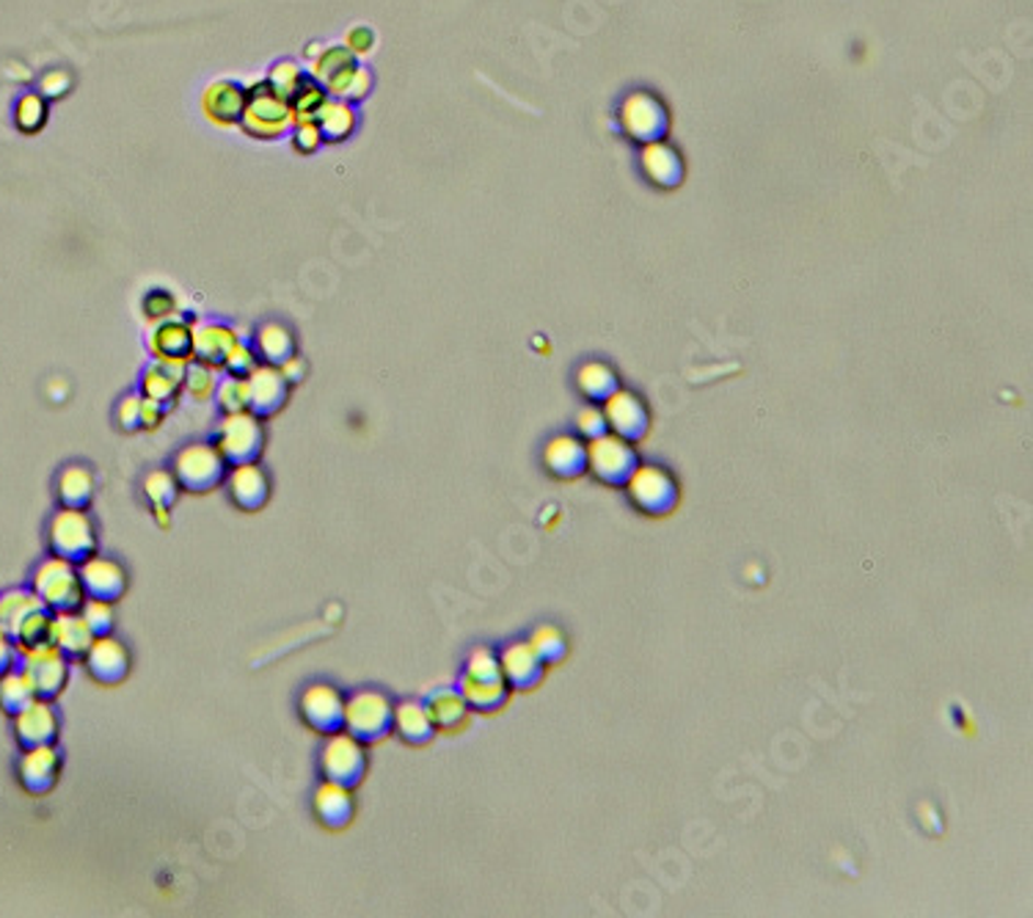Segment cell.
<instances>
[{"label":"cell","instance_id":"6","mask_svg":"<svg viewBox=\"0 0 1033 918\" xmlns=\"http://www.w3.org/2000/svg\"><path fill=\"white\" fill-rule=\"evenodd\" d=\"M367 770V753L364 743H359L353 734L333 732L320 748V772L326 781L342 783V786H359Z\"/></svg>","mask_w":1033,"mask_h":918},{"label":"cell","instance_id":"10","mask_svg":"<svg viewBox=\"0 0 1033 918\" xmlns=\"http://www.w3.org/2000/svg\"><path fill=\"white\" fill-rule=\"evenodd\" d=\"M18 665H20V670L29 676L31 684H34L36 698H47V701H53V698L64 690V684H67V676H69L67 654L58 651L53 643H42V646L20 651Z\"/></svg>","mask_w":1033,"mask_h":918},{"label":"cell","instance_id":"55","mask_svg":"<svg viewBox=\"0 0 1033 918\" xmlns=\"http://www.w3.org/2000/svg\"><path fill=\"white\" fill-rule=\"evenodd\" d=\"M279 370H282V375L290 381V384H298L306 373V364L300 362V356H290L287 362L279 364Z\"/></svg>","mask_w":1033,"mask_h":918},{"label":"cell","instance_id":"1","mask_svg":"<svg viewBox=\"0 0 1033 918\" xmlns=\"http://www.w3.org/2000/svg\"><path fill=\"white\" fill-rule=\"evenodd\" d=\"M50 615L34 590L14 588L0 593V630L12 637L20 651L50 643Z\"/></svg>","mask_w":1033,"mask_h":918},{"label":"cell","instance_id":"27","mask_svg":"<svg viewBox=\"0 0 1033 918\" xmlns=\"http://www.w3.org/2000/svg\"><path fill=\"white\" fill-rule=\"evenodd\" d=\"M315 122L320 125L322 141L342 144V141H348L359 127L356 105H353V102L337 100V97H328V100L320 105V111H317Z\"/></svg>","mask_w":1033,"mask_h":918},{"label":"cell","instance_id":"38","mask_svg":"<svg viewBox=\"0 0 1033 918\" xmlns=\"http://www.w3.org/2000/svg\"><path fill=\"white\" fill-rule=\"evenodd\" d=\"M351 61H356V58L351 56V53H348V47L344 45H331V47H322V53L317 58H311V67H309V78H315L317 83H322L326 86V80H331L333 75L339 72V69L342 67H348V64Z\"/></svg>","mask_w":1033,"mask_h":918},{"label":"cell","instance_id":"29","mask_svg":"<svg viewBox=\"0 0 1033 918\" xmlns=\"http://www.w3.org/2000/svg\"><path fill=\"white\" fill-rule=\"evenodd\" d=\"M254 351L265 364H284L290 356H295V337L279 320H268L257 329L254 335Z\"/></svg>","mask_w":1033,"mask_h":918},{"label":"cell","instance_id":"12","mask_svg":"<svg viewBox=\"0 0 1033 918\" xmlns=\"http://www.w3.org/2000/svg\"><path fill=\"white\" fill-rule=\"evenodd\" d=\"M300 717L309 728L320 734H333L342 728L344 717V695L333 684L315 681L306 687L298 698Z\"/></svg>","mask_w":1033,"mask_h":918},{"label":"cell","instance_id":"40","mask_svg":"<svg viewBox=\"0 0 1033 918\" xmlns=\"http://www.w3.org/2000/svg\"><path fill=\"white\" fill-rule=\"evenodd\" d=\"M309 78V72H306V69H300V64L298 61H293V58H284V61H276L271 67V72H268V83H271V89L276 91V94H282V97H293V91L298 89L300 83H304V80Z\"/></svg>","mask_w":1033,"mask_h":918},{"label":"cell","instance_id":"24","mask_svg":"<svg viewBox=\"0 0 1033 918\" xmlns=\"http://www.w3.org/2000/svg\"><path fill=\"white\" fill-rule=\"evenodd\" d=\"M191 345H193V324L185 318H169L155 324L152 335H149V351L155 359H182L191 362Z\"/></svg>","mask_w":1033,"mask_h":918},{"label":"cell","instance_id":"52","mask_svg":"<svg viewBox=\"0 0 1033 918\" xmlns=\"http://www.w3.org/2000/svg\"><path fill=\"white\" fill-rule=\"evenodd\" d=\"M577 428H579V433H582V437H588V439L601 437V433L606 431L604 411H601V408H595V406L584 408L582 415H579V420H577Z\"/></svg>","mask_w":1033,"mask_h":918},{"label":"cell","instance_id":"42","mask_svg":"<svg viewBox=\"0 0 1033 918\" xmlns=\"http://www.w3.org/2000/svg\"><path fill=\"white\" fill-rule=\"evenodd\" d=\"M530 646L535 648V654L543 659V665H546V662H557V659H563L565 648H568V641H565V635L557 630V626H537L530 637Z\"/></svg>","mask_w":1033,"mask_h":918},{"label":"cell","instance_id":"32","mask_svg":"<svg viewBox=\"0 0 1033 918\" xmlns=\"http://www.w3.org/2000/svg\"><path fill=\"white\" fill-rule=\"evenodd\" d=\"M56 491L61 505H67V508H86V505L91 502V497H94V475L80 464L67 466V469L58 475Z\"/></svg>","mask_w":1033,"mask_h":918},{"label":"cell","instance_id":"30","mask_svg":"<svg viewBox=\"0 0 1033 918\" xmlns=\"http://www.w3.org/2000/svg\"><path fill=\"white\" fill-rule=\"evenodd\" d=\"M370 89H373V75H370V69L362 67L359 61H351L348 67L339 69L331 80H326L328 97L353 102V105L362 102L364 97L370 94Z\"/></svg>","mask_w":1033,"mask_h":918},{"label":"cell","instance_id":"33","mask_svg":"<svg viewBox=\"0 0 1033 918\" xmlns=\"http://www.w3.org/2000/svg\"><path fill=\"white\" fill-rule=\"evenodd\" d=\"M47 116H50V105H47V100L39 91H25L14 102V125L25 136L39 133L47 125Z\"/></svg>","mask_w":1033,"mask_h":918},{"label":"cell","instance_id":"20","mask_svg":"<svg viewBox=\"0 0 1033 918\" xmlns=\"http://www.w3.org/2000/svg\"><path fill=\"white\" fill-rule=\"evenodd\" d=\"M226 488H229V497L246 510H257L268 502V494H271V480H268L265 469H262L257 461H240L229 469L226 475Z\"/></svg>","mask_w":1033,"mask_h":918},{"label":"cell","instance_id":"47","mask_svg":"<svg viewBox=\"0 0 1033 918\" xmlns=\"http://www.w3.org/2000/svg\"><path fill=\"white\" fill-rule=\"evenodd\" d=\"M144 315H147L149 320H155V324H160V320L177 318L174 295H171L169 290H152V293L144 298Z\"/></svg>","mask_w":1033,"mask_h":918},{"label":"cell","instance_id":"11","mask_svg":"<svg viewBox=\"0 0 1033 918\" xmlns=\"http://www.w3.org/2000/svg\"><path fill=\"white\" fill-rule=\"evenodd\" d=\"M226 458L215 444H188L174 458V477L191 491H207L224 480Z\"/></svg>","mask_w":1033,"mask_h":918},{"label":"cell","instance_id":"4","mask_svg":"<svg viewBox=\"0 0 1033 918\" xmlns=\"http://www.w3.org/2000/svg\"><path fill=\"white\" fill-rule=\"evenodd\" d=\"M391 712H395V703L384 692L362 690L344 698L342 728L364 745L378 743L391 732Z\"/></svg>","mask_w":1033,"mask_h":918},{"label":"cell","instance_id":"25","mask_svg":"<svg viewBox=\"0 0 1033 918\" xmlns=\"http://www.w3.org/2000/svg\"><path fill=\"white\" fill-rule=\"evenodd\" d=\"M94 641V632L89 630L80 610H64L50 615V643L64 651L67 657H80Z\"/></svg>","mask_w":1033,"mask_h":918},{"label":"cell","instance_id":"54","mask_svg":"<svg viewBox=\"0 0 1033 918\" xmlns=\"http://www.w3.org/2000/svg\"><path fill=\"white\" fill-rule=\"evenodd\" d=\"M144 397V395H141ZM163 411L166 408L160 406V403H155V400H149V397H144L141 400V428H155L160 422V417H163Z\"/></svg>","mask_w":1033,"mask_h":918},{"label":"cell","instance_id":"45","mask_svg":"<svg viewBox=\"0 0 1033 918\" xmlns=\"http://www.w3.org/2000/svg\"><path fill=\"white\" fill-rule=\"evenodd\" d=\"M290 144H293V149L298 155H315L326 141H322L320 125H317L315 120H304L295 122L293 131H290Z\"/></svg>","mask_w":1033,"mask_h":918},{"label":"cell","instance_id":"22","mask_svg":"<svg viewBox=\"0 0 1033 918\" xmlns=\"http://www.w3.org/2000/svg\"><path fill=\"white\" fill-rule=\"evenodd\" d=\"M499 670L508 687L515 690H530L541 681L543 676V659L537 657L535 648L526 643H510L502 654H499Z\"/></svg>","mask_w":1033,"mask_h":918},{"label":"cell","instance_id":"49","mask_svg":"<svg viewBox=\"0 0 1033 918\" xmlns=\"http://www.w3.org/2000/svg\"><path fill=\"white\" fill-rule=\"evenodd\" d=\"M69 89H72V75L67 69H47L39 78V89L36 91L45 100H61V97L69 94Z\"/></svg>","mask_w":1033,"mask_h":918},{"label":"cell","instance_id":"56","mask_svg":"<svg viewBox=\"0 0 1033 918\" xmlns=\"http://www.w3.org/2000/svg\"><path fill=\"white\" fill-rule=\"evenodd\" d=\"M322 47H326V45H320V42H311V45L306 47V58H317L322 53Z\"/></svg>","mask_w":1033,"mask_h":918},{"label":"cell","instance_id":"7","mask_svg":"<svg viewBox=\"0 0 1033 918\" xmlns=\"http://www.w3.org/2000/svg\"><path fill=\"white\" fill-rule=\"evenodd\" d=\"M262 417H257L251 408L243 411H229L224 415L218 426V444L229 464H240V461H257L265 444V431H262Z\"/></svg>","mask_w":1033,"mask_h":918},{"label":"cell","instance_id":"16","mask_svg":"<svg viewBox=\"0 0 1033 918\" xmlns=\"http://www.w3.org/2000/svg\"><path fill=\"white\" fill-rule=\"evenodd\" d=\"M58 775H61V753L56 750V745L25 748V753L20 756L18 778L25 792L47 794L58 783Z\"/></svg>","mask_w":1033,"mask_h":918},{"label":"cell","instance_id":"8","mask_svg":"<svg viewBox=\"0 0 1033 918\" xmlns=\"http://www.w3.org/2000/svg\"><path fill=\"white\" fill-rule=\"evenodd\" d=\"M626 491L632 502L645 513H670L678 502V483L665 466L645 464L634 466L626 477Z\"/></svg>","mask_w":1033,"mask_h":918},{"label":"cell","instance_id":"2","mask_svg":"<svg viewBox=\"0 0 1033 918\" xmlns=\"http://www.w3.org/2000/svg\"><path fill=\"white\" fill-rule=\"evenodd\" d=\"M295 116L287 97L276 94L265 78L246 86V109L240 116V131L257 141H273L293 131Z\"/></svg>","mask_w":1033,"mask_h":918},{"label":"cell","instance_id":"50","mask_svg":"<svg viewBox=\"0 0 1033 918\" xmlns=\"http://www.w3.org/2000/svg\"><path fill=\"white\" fill-rule=\"evenodd\" d=\"M344 47H348V53H351L356 61H359V58L370 56V53H373V47H375L373 31H370L367 25H353V29L344 34Z\"/></svg>","mask_w":1033,"mask_h":918},{"label":"cell","instance_id":"53","mask_svg":"<svg viewBox=\"0 0 1033 918\" xmlns=\"http://www.w3.org/2000/svg\"><path fill=\"white\" fill-rule=\"evenodd\" d=\"M18 662H20V648L14 646V641L7 635V632L0 630V676L9 673L12 668H18Z\"/></svg>","mask_w":1033,"mask_h":918},{"label":"cell","instance_id":"9","mask_svg":"<svg viewBox=\"0 0 1033 918\" xmlns=\"http://www.w3.org/2000/svg\"><path fill=\"white\" fill-rule=\"evenodd\" d=\"M637 466V453H634L632 442L617 433H601L588 442V469L599 477L601 483H626L632 469Z\"/></svg>","mask_w":1033,"mask_h":918},{"label":"cell","instance_id":"15","mask_svg":"<svg viewBox=\"0 0 1033 918\" xmlns=\"http://www.w3.org/2000/svg\"><path fill=\"white\" fill-rule=\"evenodd\" d=\"M78 577L83 585V593L91 599L113 601L120 599L127 588L125 568L102 555H89L83 563H78Z\"/></svg>","mask_w":1033,"mask_h":918},{"label":"cell","instance_id":"37","mask_svg":"<svg viewBox=\"0 0 1033 918\" xmlns=\"http://www.w3.org/2000/svg\"><path fill=\"white\" fill-rule=\"evenodd\" d=\"M326 100H328L326 86L317 83L315 78H306L304 83L293 91V97H290V109H293L295 122L315 120L317 111H320V105Z\"/></svg>","mask_w":1033,"mask_h":918},{"label":"cell","instance_id":"48","mask_svg":"<svg viewBox=\"0 0 1033 918\" xmlns=\"http://www.w3.org/2000/svg\"><path fill=\"white\" fill-rule=\"evenodd\" d=\"M464 676H475V679H499L502 670H499V657L491 651V648H475L466 662V673Z\"/></svg>","mask_w":1033,"mask_h":918},{"label":"cell","instance_id":"36","mask_svg":"<svg viewBox=\"0 0 1033 918\" xmlns=\"http://www.w3.org/2000/svg\"><path fill=\"white\" fill-rule=\"evenodd\" d=\"M577 384L579 389H582V395L590 397V400H606V397L617 389L615 373L601 362L584 364L577 375Z\"/></svg>","mask_w":1033,"mask_h":918},{"label":"cell","instance_id":"14","mask_svg":"<svg viewBox=\"0 0 1033 918\" xmlns=\"http://www.w3.org/2000/svg\"><path fill=\"white\" fill-rule=\"evenodd\" d=\"M246 384H249V408L257 417L276 415L287 400L290 381L276 364H254V370L246 375Z\"/></svg>","mask_w":1033,"mask_h":918},{"label":"cell","instance_id":"26","mask_svg":"<svg viewBox=\"0 0 1033 918\" xmlns=\"http://www.w3.org/2000/svg\"><path fill=\"white\" fill-rule=\"evenodd\" d=\"M543 464L554 477H579L588 469V444L579 442L577 437H557L543 450Z\"/></svg>","mask_w":1033,"mask_h":918},{"label":"cell","instance_id":"35","mask_svg":"<svg viewBox=\"0 0 1033 918\" xmlns=\"http://www.w3.org/2000/svg\"><path fill=\"white\" fill-rule=\"evenodd\" d=\"M34 698L36 690L23 670L12 668L9 673L0 676V706H3V712H9L14 717V714L29 706Z\"/></svg>","mask_w":1033,"mask_h":918},{"label":"cell","instance_id":"23","mask_svg":"<svg viewBox=\"0 0 1033 918\" xmlns=\"http://www.w3.org/2000/svg\"><path fill=\"white\" fill-rule=\"evenodd\" d=\"M311 805H315L317 819H320L326 828H333V830L348 828L353 819V811H356V803H353V789L342 786V783H333V781H326L317 786Z\"/></svg>","mask_w":1033,"mask_h":918},{"label":"cell","instance_id":"3","mask_svg":"<svg viewBox=\"0 0 1033 918\" xmlns=\"http://www.w3.org/2000/svg\"><path fill=\"white\" fill-rule=\"evenodd\" d=\"M34 593L50 612L80 610L86 593L78 577V563L53 555L34 571Z\"/></svg>","mask_w":1033,"mask_h":918},{"label":"cell","instance_id":"5","mask_svg":"<svg viewBox=\"0 0 1033 918\" xmlns=\"http://www.w3.org/2000/svg\"><path fill=\"white\" fill-rule=\"evenodd\" d=\"M47 541H50L53 555L64 560L83 563L86 557L94 555L97 549V530L86 508H67L64 505L47 528Z\"/></svg>","mask_w":1033,"mask_h":918},{"label":"cell","instance_id":"34","mask_svg":"<svg viewBox=\"0 0 1033 918\" xmlns=\"http://www.w3.org/2000/svg\"><path fill=\"white\" fill-rule=\"evenodd\" d=\"M424 706H428V712H430V717H433L435 728L461 726V723H464V717H466V712H469L464 695H461L457 690H439L435 695H430V701L424 703Z\"/></svg>","mask_w":1033,"mask_h":918},{"label":"cell","instance_id":"17","mask_svg":"<svg viewBox=\"0 0 1033 918\" xmlns=\"http://www.w3.org/2000/svg\"><path fill=\"white\" fill-rule=\"evenodd\" d=\"M14 734L23 748L53 745L58 737V714L47 698H34L25 709L14 714Z\"/></svg>","mask_w":1033,"mask_h":918},{"label":"cell","instance_id":"28","mask_svg":"<svg viewBox=\"0 0 1033 918\" xmlns=\"http://www.w3.org/2000/svg\"><path fill=\"white\" fill-rule=\"evenodd\" d=\"M391 732L400 739H406V743L424 745L433 739L435 723L424 703L406 701L400 703V706H395V712H391Z\"/></svg>","mask_w":1033,"mask_h":918},{"label":"cell","instance_id":"43","mask_svg":"<svg viewBox=\"0 0 1033 918\" xmlns=\"http://www.w3.org/2000/svg\"><path fill=\"white\" fill-rule=\"evenodd\" d=\"M144 494H147L149 502L155 505V510H166L171 502L177 499V477L174 472H149L147 480H144Z\"/></svg>","mask_w":1033,"mask_h":918},{"label":"cell","instance_id":"19","mask_svg":"<svg viewBox=\"0 0 1033 918\" xmlns=\"http://www.w3.org/2000/svg\"><path fill=\"white\" fill-rule=\"evenodd\" d=\"M604 420L606 431L617 433V437L632 442V439H639L648 431V408H645V403L639 400L637 395H632V392L615 389L606 397Z\"/></svg>","mask_w":1033,"mask_h":918},{"label":"cell","instance_id":"51","mask_svg":"<svg viewBox=\"0 0 1033 918\" xmlns=\"http://www.w3.org/2000/svg\"><path fill=\"white\" fill-rule=\"evenodd\" d=\"M141 395H130L116 408V420H120V426L125 428V431H138V428H141Z\"/></svg>","mask_w":1033,"mask_h":918},{"label":"cell","instance_id":"41","mask_svg":"<svg viewBox=\"0 0 1033 918\" xmlns=\"http://www.w3.org/2000/svg\"><path fill=\"white\" fill-rule=\"evenodd\" d=\"M215 370L218 367H213V364L193 362L191 359L185 367L182 386H185V389L191 392V397H196V400H207V397H213L215 386H218V375H215Z\"/></svg>","mask_w":1033,"mask_h":918},{"label":"cell","instance_id":"46","mask_svg":"<svg viewBox=\"0 0 1033 918\" xmlns=\"http://www.w3.org/2000/svg\"><path fill=\"white\" fill-rule=\"evenodd\" d=\"M254 364H257L254 345H249L246 340H238L232 348H229V353H226L220 367H224L229 375H249L251 370H254Z\"/></svg>","mask_w":1033,"mask_h":918},{"label":"cell","instance_id":"31","mask_svg":"<svg viewBox=\"0 0 1033 918\" xmlns=\"http://www.w3.org/2000/svg\"><path fill=\"white\" fill-rule=\"evenodd\" d=\"M508 681L499 679H475V676H464L461 679V695H464L466 706L480 709V712H493L508 701Z\"/></svg>","mask_w":1033,"mask_h":918},{"label":"cell","instance_id":"18","mask_svg":"<svg viewBox=\"0 0 1033 918\" xmlns=\"http://www.w3.org/2000/svg\"><path fill=\"white\" fill-rule=\"evenodd\" d=\"M86 668L102 684H116L130 670V654L125 643H120L111 635H94L91 646L86 648Z\"/></svg>","mask_w":1033,"mask_h":918},{"label":"cell","instance_id":"21","mask_svg":"<svg viewBox=\"0 0 1033 918\" xmlns=\"http://www.w3.org/2000/svg\"><path fill=\"white\" fill-rule=\"evenodd\" d=\"M240 340L238 331L232 326L218 324V320H207V324H193V345H191V356L193 362H204L213 364V367H220L229 353V348Z\"/></svg>","mask_w":1033,"mask_h":918},{"label":"cell","instance_id":"13","mask_svg":"<svg viewBox=\"0 0 1033 918\" xmlns=\"http://www.w3.org/2000/svg\"><path fill=\"white\" fill-rule=\"evenodd\" d=\"M198 109H202L204 120L220 131L238 127L246 109V86L235 83V80H213V83L204 86L202 97H198Z\"/></svg>","mask_w":1033,"mask_h":918},{"label":"cell","instance_id":"44","mask_svg":"<svg viewBox=\"0 0 1033 918\" xmlns=\"http://www.w3.org/2000/svg\"><path fill=\"white\" fill-rule=\"evenodd\" d=\"M80 615H83L86 619V624H89V630L94 632V635H111V630H113V619H116V615H113V601H105V599H83V604H80Z\"/></svg>","mask_w":1033,"mask_h":918},{"label":"cell","instance_id":"39","mask_svg":"<svg viewBox=\"0 0 1033 918\" xmlns=\"http://www.w3.org/2000/svg\"><path fill=\"white\" fill-rule=\"evenodd\" d=\"M215 400H218L224 415L249 408V384H246V375H226L224 381H218V386H215Z\"/></svg>","mask_w":1033,"mask_h":918}]
</instances>
